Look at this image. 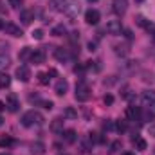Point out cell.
Segmentation results:
<instances>
[{
  "mask_svg": "<svg viewBox=\"0 0 155 155\" xmlns=\"http://www.w3.org/2000/svg\"><path fill=\"white\" fill-rule=\"evenodd\" d=\"M43 121L45 119H43V116L40 114L38 110H29V112H25L22 116V124L27 126V128H31V126H41Z\"/></svg>",
  "mask_w": 155,
  "mask_h": 155,
  "instance_id": "6da1fadb",
  "label": "cell"
},
{
  "mask_svg": "<svg viewBox=\"0 0 155 155\" xmlns=\"http://www.w3.org/2000/svg\"><path fill=\"white\" fill-rule=\"evenodd\" d=\"M92 97V90H90V87L87 85V83H78L76 85V101L79 103H85V101H88Z\"/></svg>",
  "mask_w": 155,
  "mask_h": 155,
  "instance_id": "7a4b0ae2",
  "label": "cell"
},
{
  "mask_svg": "<svg viewBox=\"0 0 155 155\" xmlns=\"http://www.w3.org/2000/svg\"><path fill=\"white\" fill-rule=\"evenodd\" d=\"M79 9H81V7H79V2H78V0H71L69 4H65V9H63V11H65V15H67L71 20H74L78 16V13H79Z\"/></svg>",
  "mask_w": 155,
  "mask_h": 155,
  "instance_id": "3957f363",
  "label": "cell"
},
{
  "mask_svg": "<svg viewBox=\"0 0 155 155\" xmlns=\"http://www.w3.org/2000/svg\"><path fill=\"white\" fill-rule=\"evenodd\" d=\"M5 108L9 110V112H16L18 108H20V101H18V97H16V94H7V97H5Z\"/></svg>",
  "mask_w": 155,
  "mask_h": 155,
  "instance_id": "277c9868",
  "label": "cell"
},
{
  "mask_svg": "<svg viewBox=\"0 0 155 155\" xmlns=\"http://www.w3.org/2000/svg\"><path fill=\"white\" fill-rule=\"evenodd\" d=\"M4 31H5V35H11V36H15V38H22V36H24L22 29H20L16 24H13V22L5 24V25H4Z\"/></svg>",
  "mask_w": 155,
  "mask_h": 155,
  "instance_id": "5b68a950",
  "label": "cell"
},
{
  "mask_svg": "<svg viewBox=\"0 0 155 155\" xmlns=\"http://www.w3.org/2000/svg\"><path fill=\"white\" fill-rule=\"evenodd\" d=\"M99 18H101V15H99L97 9H88V11L85 13V22H87L88 25H96V24L99 22Z\"/></svg>",
  "mask_w": 155,
  "mask_h": 155,
  "instance_id": "8992f818",
  "label": "cell"
},
{
  "mask_svg": "<svg viewBox=\"0 0 155 155\" xmlns=\"http://www.w3.org/2000/svg\"><path fill=\"white\" fill-rule=\"evenodd\" d=\"M107 31H108V35H121L123 33V25H121V20H110L108 24H107Z\"/></svg>",
  "mask_w": 155,
  "mask_h": 155,
  "instance_id": "52a82bcc",
  "label": "cell"
},
{
  "mask_svg": "<svg viewBox=\"0 0 155 155\" xmlns=\"http://www.w3.org/2000/svg\"><path fill=\"white\" fill-rule=\"evenodd\" d=\"M112 9L117 15H124L128 9V0H112Z\"/></svg>",
  "mask_w": 155,
  "mask_h": 155,
  "instance_id": "ba28073f",
  "label": "cell"
},
{
  "mask_svg": "<svg viewBox=\"0 0 155 155\" xmlns=\"http://www.w3.org/2000/svg\"><path fill=\"white\" fill-rule=\"evenodd\" d=\"M16 78H18L20 81L27 83V81L31 79V71H29V67H27V65H20V67L16 69Z\"/></svg>",
  "mask_w": 155,
  "mask_h": 155,
  "instance_id": "9c48e42d",
  "label": "cell"
},
{
  "mask_svg": "<svg viewBox=\"0 0 155 155\" xmlns=\"http://www.w3.org/2000/svg\"><path fill=\"white\" fill-rule=\"evenodd\" d=\"M45 58H47L45 51H43V49H36V51H33L31 63H35V65H41V63H45Z\"/></svg>",
  "mask_w": 155,
  "mask_h": 155,
  "instance_id": "30bf717a",
  "label": "cell"
},
{
  "mask_svg": "<svg viewBox=\"0 0 155 155\" xmlns=\"http://www.w3.org/2000/svg\"><path fill=\"white\" fill-rule=\"evenodd\" d=\"M141 101L144 107H155V90H146L141 96Z\"/></svg>",
  "mask_w": 155,
  "mask_h": 155,
  "instance_id": "8fae6325",
  "label": "cell"
},
{
  "mask_svg": "<svg viewBox=\"0 0 155 155\" xmlns=\"http://www.w3.org/2000/svg\"><path fill=\"white\" fill-rule=\"evenodd\" d=\"M67 90H69V83H67V79H63V78L58 79L56 85H54V92H56V96H65Z\"/></svg>",
  "mask_w": 155,
  "mask_h": 155,
  "instance_id": "7c38bea8",
  "label": "cell"
},
{
  "mask_svg": "<svg viewBox=\"0 0 155 155\" xmlns=\"http://www.w3.org/2000/svg\"><path fill=\"white\" fill-rule=\"evenodd\" d=\"M20 20H22L24 25H29V24L35 20V11H33V9H24V11L20 13Z\"/></svg>",
  "mask_w": 155,
  "mask_h": 155,
  "instance_id": "4fadbf2b",
  "label": "cell"
},
{
  "mask_svg": "<svg viewBox=\"0 0 155 155\" xmlns=\"http://www.w3.org/2000/svg\"><path fill=\"white\" fill-rule=\"evenodd\" d=\"M54 58L58 60V61H67L69 58H71V54H69V49H63V47H58V49H54Z\"/></svg>",
  "mask_w": 155,
  "mask_h": 155,
  "instance_id": "5bb4252c",
  "label": "cell"
},
{
  "mask_svg": "<svg viewBox=\"0 0 155 155\" xmlns=\"http://www.w3.org/2000/svg\"><path fill=\"white\" fill-rule=\"evenodd\" d=\"M126 119L128 121H141V110L137 107H128L126 108Z\"/></svg>",
  "mask_w": 155,
  "mask_h": 155,
  "instance_id": "9a60e30c",
  "label": "cell"
},
{
  "mask_svg": "<svg viewBox=\"0 0 155 155\" xmlns=\"http://www.w3.org/2000/svg\"><path fill=\"white\" fill-rule=\"evenodd\" d=\"M51 132H54V134H63V119H61V117L52 119V123H51Z\"/></svg>",
  "mask_w": 155,
  "mask_h": 155,
  "instance_id": "2e32d148",
  "label": "cell"
},
{
  "mask_svg": "<svg viewBox=\"0 0 155 155\" xmlns=\"http://www.w3.org/2000/svg\"><path fill=\"white\" fill-rule=\"evenodd\" d=\"M31 56H33V49L31 47H24L18 54V60L20 61H31Z\"/></svg>",
  "mask_w": 155,
  "mask_h": 155,
  "instance_id": "e0dca14e",
  "label": "cell"
},
{
  "mask_svg": "<svg viewBox=\"0 0 155 155\" xmlns=\"http://www.w3.org/2000/svg\"><path fill=\"white\" fill-rule=\"evenodd\" d=\"M31 153L33 155H43L45 153V144H43V143H33V144H31Z\"/></svg>",
  "mask_w": 155,
  "mask_h": 155,
  "instance_id": "ac0fdd59",
  "label": "cell"
},
{
  "mask_svg": "<svg viewBox=\"0 0 155 155\" xmlns=\"http://www.w3.org/2000/svg\"><path fill=\"white\" fill-rule=\"evenodd\" d=\"M63 139H65L67 144H72V143H76L78 135H76L74 130H65V132H63Z\"/></svg>",
  "mask_w": 155,
  "mask_h": 155,
  "instance_id": "d6986e66",
  "label": "cell"
},
{
  "mask_svg": "<svg viewBox=\"0 0 155 155\" xmlns=\"http://www.w3.org/2000/svg\"><path fill=\"white\" fill-rule=\"evenodd\" d=\"M132 144H134L137 150H146V141H144L143 137H139V135L132 137Z\"/></svg>",
  "mask_w": 155,
  "mask_h": 155,
  "instance_id": "ffe728a7",
  "label": "cell"
},
{
  "mask_svg": "<svg viewBox=\"0 0 155 155\" xmlns=\"http://www.w3.org/2000/svg\"><path fill=\"white\" fill-rule=\"evenodd\" d=\"M15 144V139L11 137V135H4V137H0V148H11Z\"/></svg>",
  "mask_w": 155,
  "mask_h": 155,
  "instance_id": "44dd1931",
  "label": "cell"
},
{
  "mask_svg": "<svg viewBox=\"0 0 155 155\" xmlns=\"http://www.w3.org/2000/svg\"><path fill=\"white\" fill-rule=\"evenodd\" d=\"M67 0H51V9L52 11H63Z\"/></svg>",
  "mask_w": 155,
  "mask_h": 155,
  "instance_id": "7402d4cb",
  "label": "cell"
},
{
  "mask_svg": "<svg viewBox=\"0 0 155 155\" xmlns=\"http://www.w3.org/2000/svg\"><path fill=\"white\" fill-rule=\"evenodd\" d=\"M65 33H67V27L63 24H58V25L52 27V36H63Z\"/></svg>",
  "mask_w": 155,
  "mask_h": 155,
  "instance_id": "603a6c76",
  "label": "cell"
},
{
  "mask_svg": "<svg viewBox=\"0 0 155 155\" xmlns=\"http://www.w3.org/2000/svg\"><path fill=\"white\" fill-rule=\"evenodd\" d=\"M9 65H11L9 56H7V54H0V72H2V71H5Z\"/></svg>",
  "mask_w": 155,
  "mask_h": 155,
  "instance_id": "cb8c5ba5",
  "label": "cell"
},
{
  "mask_svg": "<svg viewBox=\"0 0 155 155\" xmlns=\"http://www.w3.org/2000/svg\"><path fill=\"white\" fill-rule=\"evenodd\" d=\"M9 83H11V78L7 76L5 72H0V88H5V87H9Z\"/></svg>",
  "mask_w": 155,
  "mask_h": 155,
  "instance_id": "d4e9b609",
  "label": "cell"
},
{
  "mask_svg": "<svg viewBox=\"0 0 155 155\" xmlns=\"http://www.w3.org/2000/svg\"><path fill=\"white\" fill-rule=\"evenodd\" d=\"M63 116L67 117V119H76V117H78V112L72 108V107H67V108L63 110Z\"/></svg>",
  "mask_w": 155,
  "mask_h": 155,
  "instance_id": "484cf974",
  "label": "cell"
},
{
  "mask_svg": "<svg viewBox=\"0 0 155 155\" xmlns=\"http://www.w3.org/2000/svg\"><path fill=\"white\" fill-rule=\"evenodd\" d=\"M36 78H38V83H40V85H49V81H51L49 72H40Z\"/></svg>",
  "mask_w": 155,
  "mask_h": 155,
  "instance_id": "4316f807",
  "label": "cell"
},
{
  "mask_svg": "<svg viewBox=\"0 0 155 155\" xmlns=\"http://www.w3.org/2000/svg\"><path fill=\"white\" fill-rule=\"evenodd\" d=\"M36 103H38V105H41L43 108H47V110H51V108L54 107V103H52V101H45V99H38Z\"/></svg>",
  "mask_w": 155,
  "mask_h": 155,
  "instance_id": "83f0119b",
  "label": "cell"
},
{
  "mask_svg": "<svg viewBox=\"0 0 155 155\" xmlns=\"http://www.w3.org/2000/svg\"><path fill=\"white\" fill-rule=\"evenodd\" d=\"M116 130L117 132H126V121H117L116 123Z\"/></svg>",
  "mask_w": 155,
  "mask_h": 155,
  "instance_id": "f1b7e54d",
  "label": "cell"
},
{
  "mask_svg": "<svg viewBox=\"0 0 155 155\" xmlns=\"http://www.w3.org/2000/svg\"><path fill=\"white\" fill-rule=\"evenodd\" d=\"M144 29H146V31L150 33V36H152V38L155 40V24H150V22H148V25H146Z\"/></svg>",
  "mask_w": 155,
  "mask_h": 155,
  "instance_id": "f546056e",
  "label": "cell"
},
{
  "mask_svg": "<svg viewBox=\"0 0 155 155\" xmlns=\"http://www.w3.org/2000/svg\"><path fill=\"white\" fill-rule=\"evenodd\" d=\"M135 22H137V25H141V27H146V25H148V22H146V18H144V16H137V20H135Z\"/></svg>",
  "mask_w": 155,
  "mask_h": 155,
  "instance_id": "4dcf8cb0",
  "label": "cell"
},
{
  "mask_svg": "<svg viewBox=\"0 0 155 155\" xmlns=\"http://www.w3.org/2000/svg\"><path fill=\"white\" fill-rule=\"evenodd\" d=\"M33 38H35V40H41V38H43V31H41V29L33 31Z\"/></svg>",
  "mask_w": 155,
  "mask_h": 155,
  "instance_id": "1f68e13d",
  "label": "cell"
},
{
  "mask_svg": "<svg viewBox=\"0 0 155 155\" xmlns=\"http://www.w3.org/2000/svg\"><path fill=\"white\" fill-rule=\"evenodd\" d=\"M103 101H105V105H112V103H114V96H112V94H107V96L103 97Z\"/></svg>",
  "mask_w": 155,
  "mask_h": 155,
  "instance_id": "d6a6232c",
  "label": "cell"
},
{
  "mask_svg": "<svg viewBox=\"0 0 155 155\" xmlns=\"http://www.w3.org/2000/svg\"><path fill=\"white\" fill-rule=\"evenodd\" d=\"M9 4H11L15 9H18V7L22 5V0H9Z\"/></svg>",
  "mask_w": 155,
  "mask_h": 155,
  "instance_id": "836d02e7",
  "label": "cell"
},
{
  "mask_svg": "<svg viewBox=\"0 0 155 155\" xmlns=\"http://www.w3.org/2000/svg\"><path fill=\"white\" fill-rule=\"evenodd\" d=\"M103 126H105V128H107V130H112V128H116V124H114V123H112V121H107V123H105V124H103Z\"/></svg>",
  "mask_w": 155,
  "mask_h": 155,
  "instance_id": "e575fe53",
  "label": "cell"
},
{
  "mask_svg": "<svg viewBox=\"0 0 155 155\" xmlns=\"http://www.w3.org/2000/svg\"><path fill=\"white\" fill-rule=\"evenodd\" d=\"M9 49V43H5V41H0V51H7Z\"/></svg>",
  "mask_w": 155,
  "mask_h": 155,
  "instance_id": "d590c367",
  "label": "cell"
},
{
  "mask_svg": "<svg viewBox=\"0 0 155 155\" xmlns=\"http://www.w3.org/2000/svg\"><path fill=\"white\" fill-rule=\"evenodd\" d=\"M119 146H121V143H119V141H116V143L112 144V152H116V150L119 148Z\"/></svg>",
  "mask_w": 155,
  "mask_h": 155,
  "instance_id": "8d00e7d4",
  "label": "cell"
},
{
  "mask_svg": "<svg viewBox=\"0 0 155 155\" xmlns=\"http://www.w3.org/2000/svg\"><path fill=\"white\" fill-rule=\"evenodd\" d=\"M88 49H90V51H96V43L90 41V43H88Z\"/></svg>",
  "mask_w": 155,
  "mask_h": 155,
  "instance_id": "74e56055",
  "label": "cell"
},
{
  "mask_svg": "<svg viewBox=\"0 0 155 155\" xmlns=\"http://www.w3.org/2000/svg\"><path fill=\"white\" fill-rule=\"evenodd\" d=\"M150 135H155V124L150 126Z\"/></svg>",
  "mask_w": 155,
  "mask_h": 155,
  "instance_id": "f35d334b",
  "label": "cell"
},
{
  "mask_svg": "<svg viewBox=\"0 0 155 155\" xmlns=\"http://www.w3.org/2000/svg\"><path fill=\"white\" fill-rule=\"evenodd\" d=\"M2 110H5V103H4V101H0V112H2Z\"/></svg>",
  "mask_w": 155,
  "mask_h": 155,
  "instance_id": "ab89813d",
  "label": "cell"
},
{
  "mask_svg": "<svg viewBox=\"0 0 155 155\" xmlns=\"http://www.w3.org/2000/svg\"><path fill=\"white\" fill-rule=\"evenodd\" d=\"M4 25H5V24H4V20H0V31L4 29Z\"/></svg>",
  "mask_w": 155,
  "mask_h": 155,
  "instance_id": "60d3db41",
  "label": "cell"
},
{
  "mask_svg": "<svg viewBox=\"0 0 155 155\" xmlns=\"http://www.w3.org/2000/svg\"><path fill=\"white\" fill-rule=\"evenodd\" d=\"M121 155H134V153H132V152H123Z\"/></svg>",
  "mask_w": 155,
  "mask_h": 155,
  "instance_id": "b9f144b4",
  "label": "cell"
},
{
  "mask_svg": "<svg viewBox=\"0 0 155 155\" xmlns=\"http://www.w3.org/2000/svg\"><path fill=\"white\" fill-rule=\"evenodd\" d=\"M2 124H4V119H2V117H0V126H2Z\"/></svg>",
  "mask_w": 155,
  "mask_h": 155,
  "instance_id": "7bdbcfd3",
  "label": "cell"
},
{
  "mask_svg": "<svg viewBox=\"0 0 155 155\" xmlns=\"http://www.w3.org/2000/svg\"><path fill=\"white\" fill-rule=\"evenodd\" d=\"M0 155H11V153H7V152H4V153H0Z\"/></svg>",
  "mask_w": 155,
  "mask_h": 155,
  "instance_id": "ee69618b",
  "label": "cell"
},
{
  "mask_svg": "<svg viewBox=\"0 0 155 155\" xmlns=\"http://www.w3.org/2000/svg\"><path fill=\"white\" fill-rule=\"evenodd\" d=\"M88 2H96V0H88Z\"/></svg>",
  "mask_w": 155,
  "mask_h": 155,
  "instance_id": "f6af8a7d",
  "label": "cell"
},
{
  "mask_svg": "<svg viewBox=\"0 0 155 155\" xmlns=\"http://www.w3.org/2000/svg\"><path fill=\"white\" fill-rule=\"evenodd\" d=\"M135 2H143V0H135Z\"/></svg>",
  "mask_w": 155,
  "mask_h": 155,
  "instance_id": "bcb514c9",
  "label": "cell"
},
{
  "mask_svg": "<svg viewBox=\"0 0 155 155\" xmlns=\"http://www.w3.org/2000/svg\"><path fill=\"white\" fill-rule=\"evenodd\" d=\"M153 153H155V148H153Z\"/></svg>",
  "mask_w": 155,
  "mask_h": 155,
  "instance_id": "7dc6e473",
  "label": "cell"
}]
</instances>
